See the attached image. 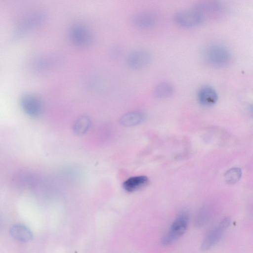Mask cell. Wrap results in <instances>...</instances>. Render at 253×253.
<instances>
[{
  "mask_svg": "<svg viewBox=\"0 0 253 253\" xmlns=\"http://www.w3.org/2000/svg\"><path fill=\"white\" fill-rule=\"evenodd\" d=\"M17 186L23 188H32L35 183L34 174L29 172H22L17 174L14 179Z\"/></svg>",
  "mask_w": 253,
  "mask_h": 253,
  "instance_id": "cell-14",
  "label": "cell"
},
{
  "mask_svg": "<svg viewBox=\"0 0 253 253\" xmlns=\"http://www.w3.org/2000/svg\"><path fill=\"white\" fill-rule=\"evenodd\" d=\"M151 55L145 49H136L131 52L126 57L127 66L134 70L142 69L148 66L151 61Z\"/></svg>",
  "mask_w": 253,
  "mask_h": 253,
  "instance_id": "cell-7",
  "label": "cell"
},
{
  "mask_svg": "<svg viewBox=\"0 0 253 253\" xmlns=\"http://www.w3.org/2000/svg\"><path fill=\"white\" fill-rule=\"evenodd\" d=\"M90 125L89 118L86 116H82L75 121L73 127V131L77 135L84 134L89 129Z\"/></svg>",
  "mask_w": 253,
  "mask_h": 253,
  "instance_id": "cell-16",
  "label": "cell"
},
{
  "mask_svg": "<svg viewBox=\"0 0 253 253\" xmlns=\"http://www.w3.org/2000/svg\"><path fill=\"white\" fill-rule=\"evenodd\" d=\"M242 176V170L239 168H232L225 173L224 177L226 181L229 184H234L237 182Z\"/></svg>",
  "mask_w": 253,
  "mask_h": 253,
  "instance_id": "cell-17",
  "label": "cell"
},
{
  "mask_svg": "<svg viewBox=\"0 0 253 253\" xmlns=\"http://www.w3.org/2000/svg\"><path fill=\"white\" fill-rule=\"evenodd\" d=\"M45 19V15L42 12H37L28 15L22 20L16 27L14 37L19 38L32 29L41 24Z\"/></svg>",
  "mask_w": 253,
  "mask_h": 253,
  "instance_id": "cell-6",
  "label": "cell"
},
{
  "mask_svg": "<svg viewBox=\"0 0 253 253\" xmlns=\"http://www.w3.org/2000/svg\"><path fill=\"white\" fill-rule=\"evenodd\" d=\"M146 119V114L142 111H133L126 113L121 117L120 124L125 126H132L139 125Z\"/></svg>",
  "mask_w": 253,
  "mask_h": 253,
  "instance_id": "cell-11",
  "label": "cell"
},
{
  "mask_svg": "<svg viewBox=\"0 0 253 253\" xmlns=\"http://www.w3.org/2000/svg\"><path fill=\"white\" fill-rule=\"evenodd\" d=\"M189 222L187 213L182 212L174 220L167 232L161 240L164 246L171 244L180 237L185 232Z\"/></svg>",
  "mask_w": 253,
  "mask_h": 253,
  "instance_id": "cell-2",
  "label": "cell"
},
{
  "mask_svg": "<svg viewBox=\"0 0 253 253\" xmlns=\"http://www.w3.org/2000/svg\"><path fill=\"white\" fill-rule=\"evenodd\" d=\"M197 98L202 106L210 107L216 103L218 100V94L211 86L204 85L198 91Z\"/></svg>",
  "mask_w": 253,
  "mask_h": 253,
  "instance_id": "cell-10",
  "label": "cell"
},
{
  "mask_svg": "<svg viewBox=\"0 0 253 253\" xmlns=\"http://www.w3.org/2000/svg\"><path fill=\"white\" fill-rule=\"evenodd\" d=\"M20 104L24 112L31 117H36L41 113L42 103L35 95H24L21 98Z\"/></svg>",
  "mask_w": 253,
  "mask_h": 253,
  "instance_id": "cell-9",
  "label": "cell"
},
{
  "mask_svg": "<svg viewBox=\"0 0 253 253\" xmlns=\"http://www.w3.org/2000/svg\"><path fill=\"white\" fill-rule=\"evenodd\" d=\"M148 181V177L145 175L135 176L126 179L123 186L126 191L132 192L145 186Z\"/></svg>",
  "mask_w": 253,
  "mask_h": 253,
  "instance_id": "cell-13",
  "label": "cell"
},
{
  "mask_svg": "<svg viewBox=\"0 0 253 253\" xmlns=\"http://www.w3.org/2000/svg\"><path fill=\"white\" fill-rule=\"evenodd\" d=\"M10 233L15 240L19 242H27L31 240L33 238L31 230L25 225L20 224L11 226Z\"/></svg>",
  "mask_w": 253,
  "mask_h": 253,
  "instance_id": "cell-12",
  "label": "cell"
},
{
  "mask_svg": "<svg viewBox=\"0 0 253 253\" xmlns=\"http://www.w3.org/2000/svg\"><path fill=\"white\" fill-rule=\"evenodd\" d=\"M204 55L208 63L215 67L225 66L230 62L231 56L228 47L217 43L208 46L205 51Z\"/></svg>",
  "mask_w": 253,
  "mask_h": 253,
  "instance_id": "cell-1",
  "label": "cell"
},
{
  "mask_svg": "<svg viewBox=\"0 0 253 253\" xmlns=\"http://www.w3.org/2000/svg\"><path fill=\"white\" fill-rule=\"evenodd\" d=\"M174 92L173 85L169 82L164 81L159 83L154 90L155 95L159 98H166L169 97Z\"/></svg>",
  "mask_w": 253,
  "mask_h": 253,
  "instance_id": "cell-15",
  "label": "cell"
},
{
  "mask_svg": "<svg viewBox=\"0 0 253 253\" xmlns=\"http://www.w3.org/2000/svg\"><path fill=\"white\" fill-rule=\"evenodd\" d=\"M231 220L225 217L212 228L206 235L201 244V249L207 251L215 245L222 238L229 227Z\"/></svg>",
  "mask_w": 253,
  "mask_h": 253,
  "instance_id": "cell-4",
  "label": "cell"
},
{
  "mask_svg": "<svg viewBox=\"0 0 253 253\" xmlns=\"http://www.w3.org/2000/svg\"><path fill=\"white\" fill-rule=\"evenodd\" d=\"M205 16L196 7L181 10L177 12L174 16L175 22L183 27H193L202 24L205 20Z\"/></svg>",
  "mask_w": 253,
  "mask_h": 253,
  "instance_id": "cell-3",
  "label": "cell"
},
{
  "mask_svg": "<svg viewBox=\"0 0 253 253\" xmlns=\"http://www.w3.org/2000/svg\"><path fill=\"white\" fill-rule=\"evenodd\" d=\"M69 36L72 43L79 47H87L93 41L92 32L83 24H78L72 27Z\"/></svg>",
  "mask_w": 253,
  "mask_h": 253,
  "instance_id": "cell-5",
  "label": "cell"
},
{
  "mask_svg": "<svg viewBox=\"0 0 253 253\" xmlns=\"http://www.w3.org/2000/svg\"><path fill=\"white\" fill-rule=\"evenodd\" d=\"M158 20L157 15L151 11H142L133 15L131 21L135 27L147 29L153 27Z\"/></svg>",
  "mask_w": 253,
  "mask_h": 253,
  "instance_id": "cell-8",
  "label": "cell"
}]
</instances>
